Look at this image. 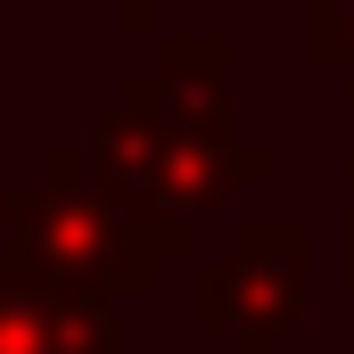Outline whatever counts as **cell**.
Instances as JSON below:
<instances>
[{"label": "cell", "mask_w": 354, "mask_h": 354, "mask_svg": "<svg viewBox=\"0 0 354 354\" xmlns=\"http://www.w3.org/2000/svg\"><path fill=\"white\" fill-rule=\"evenodd\" d=\"M305 66L330 75L354 107V0H305Z\"/></svg>", "instance_id": "5b68a950"}, {"label": "cell", "mask_w": 354, "mask_h": 354, "mask_svg": "<svg viewBox=\"0 0 354 354\" xmlns=\"http://www.w3.org/2000/svg\"><path fill=\"white\" fill-rule=\"evenodd\" d=\"M189 322L231 354H280L313 322V231L239 223L223 256L189 264Z\"/></svg>", "instance_id": "3957f363"}, {"label": "cell", "mask_w": 354, "mask_h": 354, "mask_svg": "<svg viewBox=\"0 0 354 354\" xmlns=\"http://www.w3.org/2000/svg\"><path fill=\"white\" fill-rule=\"evenodd\" d=\"M115 17H124V33H157V17L174 8V0H107Z\"/></svg>", "instance_id": "8992f818"}, {"label": "cell", "mask_w": 354, "mask_h": 354, "mask_svg": "<svg viewBox=\"0 0 354 354\" xmlns=\"http://www.w3.org/2000/svg\"><path fill=\"white\" fill-rule=\"evenodd\" d=\"M91 157L181 248H198V223H214L239 189H264L272 149L239 140V50H231V33H165L157 58L115 83L99 132H91Z\"/></svg>", "instance_id": "6da1fadb"}, {"label": "cell", "mask_w": 354, "mask_h": 354, "mask_svg": "<svg viewBox=\"0 0 354 354\" xmlns=\"http://www.w3.org/2000/svg\"><path fill=\"white\" fill-rule=\"evenodd\" d=\"M198 248H181L165 223H149L124 181L83 149H50V165L33 181H8V272L66 288V297H149L165 264H189Z\"/></svg>", "instance_id": "7a4b0ae2"}, {"label": "cell", "mask_w": 354, "mask_h": 354, "mask_svg": "<svg viewBox=\"0 0 354 354\" xmlns=\"http://www.w3.org/2000/svg\"><path fill=\"white\" fill-rule=\"evenodd\" d=\"M346 297H354V149H346Z\"/></svg>", "instance_id": "52a82bcc"}, {"label": "cell", "mask_w": 354, "mask_h": 354, "mask_svg": "<svg viewBox=\"0 0 354 354\" xmlns=\"http://www.w3.org/2000/svg\"><path fill=\"white\" fill-rule=\"evenodd\" d=\"M0 354H124V313L107 297H66L0 272Z\"/></svg>", "instance_id": "277c9868"}]
</instances>
